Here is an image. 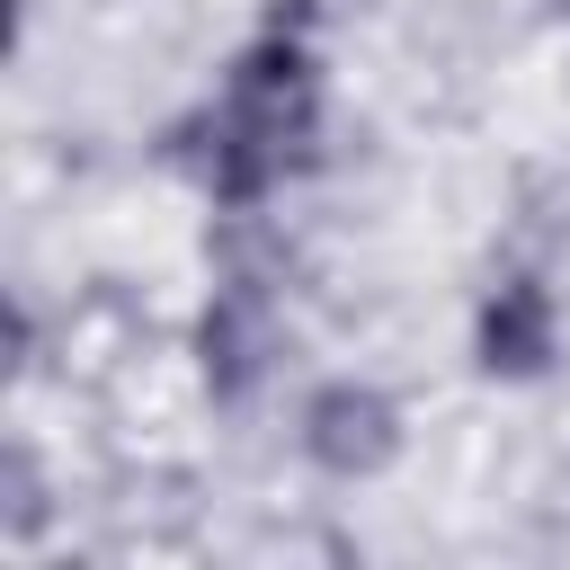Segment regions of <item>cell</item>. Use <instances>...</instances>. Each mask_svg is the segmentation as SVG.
Returning a JSON list of instances; mask_svg holds the SVG:
<instances>
[{
    "label": "cell",
    "instance_id": "cell-1",
    "mask_svg": "<svg viewBox=\"0 0 570 570\" xmlns=\"http://www.w3.org/2000/svg\"><path fill=\"white\" fill-rule=\"evenodd\" d=\"M312 125H321L312 53L294 36L249 45L240 71H232V89H223V116H214V196H232V205L267 196L285 169H303Z\"/></svg>",
    "mask_w": 570,
    "mask_h": 570
},
{
    "label": "cell",
    "instance_id": "cell-2",
    "mask_svg": "<svg viewBox=\"0 0 570 570\" xmlns=\"http://www.w3.org/2000/svg\"><path fill=\"white\" fill-rule=\"evenodd\" d=\"M392 445H401V410H392L374 383H330V392H312V410H303V454H312L321 472L365 481V472L392 463Z\"/></svg>",
    "mask_w": 570,
    "mask_h": 570
},
{
    "label": "cell",
    "instance_id": "cell-3",
    "mask_svg": "<svg viewBox=\"0 0 570 570\" xmlns=\"http://www.w3.org/2000/svg\"><path fill=\"white\" fill-rule=\"evenodd\" d=\"M267 347H276L267 294H258V285H223V294H214V312H205V383H214L223 401H240V392L258 383Z\"/></svg>",
    "mask_w": 570,
    "mask_h": 570
},
{
    "label": "cell",
    "instance_id": "cell-4",
    "mask_svg": "<svg viewBox=\"0 0 570 570\" xmlns=\"http://www.w3.org/2000/svg\"><path fill=\"white\" fill-rule=\"evenodd\" d=\"M481 365L490 374H543L552 365V294L534 276H508L481 312Z\"/></svg>",
    "mask_w": 570,
    "mask_h": 570
}]
</instances>
